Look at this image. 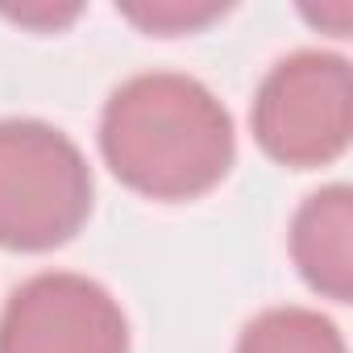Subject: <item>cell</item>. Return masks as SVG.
<instances>
[{
	"instance_id": "6da1fadb",
	"label": "cell",
	"mask_w": 353,
	"mask_h": 353,
	"mask_svg": "<svg viewBox=\"0 0 353 353\" xmlns=\"http://www.w3.org/2000/svg\"><path fill=\"white\" fill-rule=\"evenodd\" d=\"M100 150L112 174L150 200L212 192L237 154L229 108L192 75L145 71L125 79L100 112Z\"/></svg>"
},
{
	"instance_id": "3957f363",
	"label": "cell",
	"mask_w": 353,
	"mask_h": 353,
	"mask_svg": "<svg viewBox=\"0 0 353 353\" xmlns=\"http://www.w3.org/2000/svg\"><path fill=\"white\" fill-rule=\"evenodd\" d=\"M258 145L295 170L328 166L345 154L353 133L349 63L328 50H295L270 67L254 96Z\"/></svg>"
},
{
	"instance_id": "277c9868",
	"label": "cell",
	"mask_w": 353,
	"mask_h": 353,
	"mask_svg": "<svg viewBox=\"0 0 353 353\" xmlns=\"http://www.w3.org/2000/svg\"><path fill=\"white\" fill-rule=\"evenodd\" d=\"M0 353H129V320L96 279L46 270L9 295Z\"/></svg>"
},
{
	"instance_id": "5b68a950",
	"label": "cell",
	"mask_w": 353,
	"mask_h": 353,
	"mask_svg": "<svg viewBox=\"0 0 353 353\" xmlns=\"http://www.w3.org/2000/svg\"><path fill=\"white\" fill-rule=\"evenodd\" d=\"M291 258L303 283L332 299H353V192L345 183L312 192L291 221Z\"/></svg>"
},
{
	"instance_id": "ba28073f",
	"label": "cell",
	"mask_w": 353,
	"mask_h": 353,
	"mask_svg": "<svg viewBox=\"0 0 353 353\" xmlns=\"http://www.w3.org/2000/svg\"><path fill=\"white\" fill-rule=\"evenodd\" d=\"M13 21H21V26H38V30H59V26H67V21H75L79 17V5H67V9H5Z\"/></svg>"
},
{
	"instance_id": "8992f818",
	"label": "cell",
	"mask_w": 353,
	"mask_h": 353,
	"mask_svg": "<svg viewBox=\"0 0 353 353\" xmlns=\"http://www.w3.org/2000/svg\"><path fill=\"white\" fill-rule=\"evenodd\" d=\"M233 353H345V336L328 316L287 303L254 316Z\"/></svg>"
},
{
	"instance_id": "7a4b0ae2",
	"label": "cell",
	"mask_w": 353,
	"mask_h": 353,
	"mask_svg": "<svg viewBox=\"0 0 353 353\" xmlns=\"http://www.w3.org/2000/svg\"><path fill=\"white\" fill-rule=\"evenodd\" d=\"M92 212V166L54 125L0 121V250L42 254L71 241Z\"/></svg>"
},
{
	"instance_id": "52a82bcc",
	"label": "cell",
	"mask_w": 353,
	"mask_h": 353,
	"mask_svg": "<svg viewBox=\"0 0 353 353\" xmlns=\"http://www.w3.org/2000/svg\"><path fill=\"white\" fill-rule=\"evenodd\" d=\"M133 26H141L145 34H192L204 30L208 21H216L225 13V5H208V0H141V5H125L121 9Z\"/></svg>"
}]
</instances>
